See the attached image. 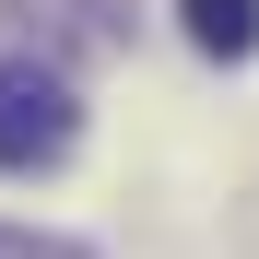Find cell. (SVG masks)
I'll use <instances>...</instances> for the list:
<instances>
[{
    "label": "cell",
    "mask_w": 259,
    "mask_h": 259,
    "mask_svg": "<svg viewBox=\"0 0 259 259\" xmlns=\"http://www.w3.org/2000/svg\"><path fill=\"white\" fill-rule=\"evenodd\" d=\"M0 259H82L71 236H24V224H0Z\"/></svg>",
    "instance_id": "cell-3"
},
{
    "label": "cell",
    "mask_w": 259,
    "mask_h": 259,
    "mask_svg": "<svg viewBox=\"0 0 259 259\" xmlns=\"http://www.w3.org/2000/svg\"><path fill=\"white\" fill-rule=\"evenodd\" d=\"M189 12V48L200 59H247L259 48V0H177Z\"/></svg>",
    "instance_id": "cell-2"
},
{
    "label": "cell",
    "mask_w": 259,
    "mask_h": 259,
    "mask_svg": "<svg viewBox=\"0 0 259 259\" xmlns=\"http://www.w3.org/2000/svg\"><path fill=\"white\" fill-rule=\"evenodd\" d=\"M71 130H82V106H71V82H59V71L0 59V165H59V153H71Z\"/></svg>",
    "instance_id": "cell-1"
}]
</instances>
